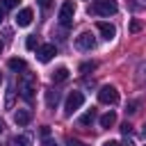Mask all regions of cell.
Wrapping results in <instances>:
<instances>
[{"instance_id": "3", "label": "cell", "mask_w": 146, "mask_h": 146, "mask_svg": "<svg viewBox=\"0 0 146 146\" xmlns=\"http://www.w3.org/2000/svg\"><path fill=\"white\" fill-rule=\"evenodd\" d=\"M82 103H84V94L82 91H71L68 98H66V103H64V114L71 116L73 112H78L82 107Z\"/></svg>"}, {"instance_id": "15", "label": "cell", "mask_w": 146, "mask_h": 146, "mask_svg": "<svg viewBox=\"0 0 146 146\" xmlns=\"http://www.w3.org/2000/svg\"><path fill=\"white\" fill-rule=\"evenodd\" d=\"M94 121H96V110H94V107H91V110H87V112L80 116V123H82V125H91Z\"/></svg>"}, {"instance_id": "29", "label": "cell", "mask_w": 146, "mask_h": 146, "mask_svg": "<svg viewBox=\"0 0 146 146\" xmlns=\"http://www.w3.org/2000/svg\"><path fill=\"white\" fill-rule=\"evenodd\" d=\"M2 18H5V7L0 5V23H2Z\"/></svg>"}, {"instance_id": "2", "label": "cell", "mask_w": 146, "mask_h": 146, "mask_svg": "<svg viewBox=\"0 0 146 146\" xmlns=\"http://www.w3.org/2000/svg\"><path fill=\"white\" fill-rule=\"evenodd\" d=\"M116 0H94L89 5V14L91 16H114L116 14Z\"/></svg>"}, {"instance_id": "10", "label": "cell", "mask_w": 146, "mask_h": 146, "mask_svg": "<svg viewBox=\"0 0 146 146\" xmlns=\"http://www.w3.org/2000/svg\"><path fill=\"white\" fill-rule=\"evenodd\" d=\"M14 121H16V125H27L32 121V112L30 110H18L14 114Z\"/></svg>"}, {"instance_id": "24", "label": "cell", "mask_w": 146, "mask_h": 146, "mask_svg": "<svg viewBox=\"0 0 146 146\" xmlns=\"http://www.w3.org/2000/svg\"><path fill=\"white\" fill-rule=\"evenodd\" d=\"M66 144H68V146H87V144H84V141H80V139H68Z\"/></svg>"}, {"instance_id": "16", "label": "cell", "mask_w": 146, "mask_h": 146, "mask_svg": "<svg viewBox=\"0 0 146 146\" xmlns=\"http://www.w3.org/2000/svg\"><path fill=\"white\" fill-rule=\"evenodd\" d=\"M14 146H30L32 144V139L27 137V135H18V137H14V141H11Z\"/></svg>"}, {"instance_id": "30", "label": "cell", "mask_w": 146, "mask_h": 146, "mask_svg": "<svg viewBox=\"0 0 146 146\" xmlns=\"http://www.w3.org/2000/svg\"><path fill=\"white\" fill-rule=\"evenodd\" d=\"M2 130H5V123H2V121H0V132H2Z\"/></svg>"}, {"instance_id": "1", "label": "cell", "mask_w": 146, "mask_h": 146, "mask_svg": "<svg viewBox=\"0 0 146 146\" xmlns=\"http://www.w3.org/2000/svg\"><path fill=\"white\" fill-rule=\"evenodd\" d=\"M34 89H36V75L34 73H21V78H18V91H21V96L27 103L34 98Z\"/></svg>"}, {"instance_id": "13", "label": "cell", "mask_w": 146, "mask_h": 146, "mask_svg": "<svg viewBox=\"0 0 146 146\" xmlns=\"http://www.w3.org/2000/svg\"><path fill=\"white\" fill-rule=\"evenodd\" d=\"M116 123V114L110 110V112H105L103 116H100V128H112Z\"/></svg>"}, {"instance_id": "20", "label": "cell", "mask_w": 146, "mask_h": 146, "mask_svg": "<svg viewBox=\"0 0 146 146\" xmlns=\"http://www.w3.org/2000/svg\"><path fill=\"white\" fill-rule=\"evenodd\" d=\"M16 5H18V0H2V7H5V11H7V9H14Z\"/></svg>"}, {"instance_id": "25", "label": "cell", "mask_w": 146, "mask_h": 146, "mask_svg": "<svg viewBox=\"0 0 146 146\" xmlns=\"http://www.w3.org/2000/svg\"><path fill=\"white\" fill-rule=\"evenodd\" d=\"M36 2H39V7H43V9H48V7H50V2H52V0H36Z\"/></svg>"}, {"instance_id": "33", "label": "cell", "mask_w": 146, "mask_h": 146, "mask_svg": "<svg viewBox=\"0 0 146 146\" xmlns=\"http://www.w3.org/2000/svg\"><path fill=\"white\" fill-rule=\"evenodd\" d=\"M0 84H2V73H0Z\"/></svg>"}, {"instance_id": "5", "label": "cell", "mask_w": 146, "mask_h": 146, "mask_svg": "<svg viewBox=\"0 0 146 146\" xmlns=\"http://www.w3.org/2000/svg\"><path fill=\"white\" fill-rule=\"evenodd\" d=\"M98 100H100L103 105H116V103H119V91H116V87H112V84L100 87V89H98Z\"/></svg>"}, {"instance_id": "31", "label": "cell", "mask_w": 146, "mask_h": 146, "mask_svg": "<svg viewBox=\"0 0 146 146\" xmlns=\"http://www.w3.org/2000/svg\"><path fill=\"white\" fill-rule=\"evenodd\" d=\"M121 146H135V144H132V141H128V144H121Z\"/></svg>"}, {"instance_id": "19", "label": "cell", "mask_w": 146, "mask_h": 146, "mask_svg": "<svg viewBox=\"0 0 146 146\" xmlns=\"http://www.w3.org/2000/svg\"><path fill=\"white\" fill-rule=\"evenodd\" d=\"M5 105H7V110H11V105H14V89L7 91V100H5Z\"/></svg>"}, {"instance_id": "34", "label": "cell", "mask_w": 146, "mask_h": 146, "mask_svg": "<svg viewBox=\"0 0 146 146\" xmlns=\"http://www.w3.org/2000/svg\"><path fill=\"white\" fill-rule=\"evenodd\" d=\"M0 52H2V43H0Z\"/></svg>"}, {"instance_id": "17", "label": "cell", "mask_w": 146, "mask_h": 146, "mask_svg": "<svg viewBox=\"0 0 146 146\" xmlns=\"http://www.w3.org/2000/svg\"><path fill=\"white\" fill-rule=\"evenodd\" d=\"M96 68V62H84L82 66H80V73H89V71H94Z\"/></svg>"}, {"instance_id": "6", "label": "cell", "mask_w": 146, "mask_h": 146, "mask_svg": "<svg viewBox=\"0 0 146 146\" xmlns=\"http://www.w3.org/2000/svg\"><path fill=\"white\" fill-rule=\"evenodd\" d=\"M75 48H80V50H94V48H96V39H94V34H91V32H82V34H78V36H75Z\"/></svg>"}, {"instance_id": "8", "label": "cell", "mask_w": 146, "mask_h": 146, "mask_svg": "<svg viewBox=\"0 0 146 146\" xmlns=\"http://www.w3.org/2000/svg\"><path fill=\"white\" fill-rule=\"evenodd\" d=\"M55 52H57V48L52 46V43H46V46H41L39 50H36V57H39V62H50L52 57H55Z\"/></svg>"}, {"instance_id": "22", "label": "cell", "mask_w": 146, "mask_h": 146, "mask_svg": "<svg viewBox=\"0 0 146 146\" xmlns=\"http://www.w3.org/2000/svg\"><path fill=\"white\" fill-rule=\"evenodd\" d=\"M121 132H123V135H130V132H132V125H130V123H123V125H121Z\"/></svg>"}, {"instance_id": "18", "label": "cell", "mask_w": 146, "mask_h": 146, "mask_svg": "<svg viewBox=\"0 0 146 146\" xmlns=\"http://www.w3.org/2000/svg\"><path fill=\"white\" fill-rule=\"evenodd\" d=\"M139 30H141V21L132 18V21H130V32H139Z\"/></svg>"}, {"instance_id": "14", "label": "cell", "mask_w": 146, "mask_h": 146, "mask_svg": "<svg viewBox=\"0 0 146 146\" xmlns=\"http://www.w3.org/2000/svg\"><path fill=\"white\" fill-rule=\"evenodd\" d=\"M66 78H68V68L66 66H59V68L52 71V82H64Z\"/></svg>"}, {"instance_id": "12", "label": "cell", "mask_w": 146, "mask_h": 146, "mask_svg": "<svg viewBox=\"0 0 146 146\" xmlns=\"http://www.w3.org/2000/svg\"><path fill=\"white\" fill-rule=\"evenodd\" d=\"M57 103H59V91L46 89V105H48V107H57Z\"/></svg>"}, {"instance_id": "7", "label": "cell", "mask_w": 146, "mask_h": 146, "mask_svg": "<svg viewBox=\"0 0 146 146\" xmlns=\"http://www.w3.org/2000/svg\"><path fill=\"white\" fill-rule=\"evenodd\" d=\"M32 18H34V11H32L30 7H25V9H21V11L16 14V25H18V27H27V25L32 23Z\"/></svg>"}, {"instance_id": "26", "label": "cell", "mask_w": 146, "mask_h": 146, "mask_svg": "<svg viewBox=\"0 0 146 146\" xmlns=\"http://www.w3.org/2000/svg\"><path fill=\"white\" fill-rule=\"evenodd\" d=\"M103 146H121V141H114V139H110V141H105Z\"/></svg>"}, {"instance_id": "11", "label": "cell", "mask_w": 146, "mask_h": 146, "mask_svg": "<svg viewBox=\"0 0 146 146\" xmlns=\"http://www.w3.org/2000/svg\"><path fill=\"white\" fill-rule=\"evenodd\" d=\"M7 66H9L11 71H16V73H18V71H25V68H27L25 59H21V57H11V59L7 62Z\"/></svg>"}, {"instance_id": "4", "label": "cell", "mask_w": 146, "mask_h": 146, "mask_svg": "<svg viewBox=\"0 0 146 146\" xmlns=\"http://www.w3.org/2000/svg\"><path fill=\"white\" fill-rule=\"evenodd\" d=\"M73 16H75V5L73 0H66L59 9V25L62 27H71L73 25Z\"/></svg>"}, {"instance_id": "27", "label": "cell", "mask_w": 146, "mask_h": 146, "mask_svg": "<svg viewBox=\"0 0 146 146\" xmlns=\"http://www.w3.org/2000/svg\"><path fill=\"white\" fill-rule=\"evenodd\" d=\"M128 112H130V114L137 112V103H130V105H128Z\"/></svg>"}, {"instance_id": "28", "label": "cell", "mask_w": 146, "mask_h": 146, "mask_svg": "<svg viewBox=\"0 0 146 146\" xmlns=\"http://www.w3.org/2000/svg\"><path fill=\"white\" fill-rule=\"evenodd\" d=\"M41 135H43V137H48V135H50V128H48V125H43V128H41Z\"/></svg>"}, {"instance_id": "21", "label": "cell", "mask_w": 146, "mask_h": 146, "mask_svg": "<svg viewBox=\"0 0 146 146\" xmlns=\"http://www.w3.org/2000/svg\"><path fill=\"white\" fill-rule=\"evenodd\" d=\"M25 46H27L30 50H32V48H36V39H34V36H27V41H25Z\"/></svg>"}, {"instance_id": "9", "label": "cell", "mask_w": 146, "mask_h": 146, "mask_svg": "<svg viewBox=\"0 0 146 146\" xmlns=\"http://www.w3.org/2000/svg\"><path fill=\"white\" fill-rule=\"evenodd\" d=\"M96 27H98V32L103 34V39H105V41H112V39L116 36V27H114L112 23H105V21H100Z\"/></svg>"}, {"instance_id": "32", "label": "cell", "mask_w": 146, "mask_h": 146, "mask_svg": "<svg viewBox=\"0 0 146 146\" xmlns=\"http://www.w3.org/2000/svg\"><path fill=\"white\" fill-rule=\"evenodd\" d=\"M141 132H144V137H146V123H144V130H141Z\"/></svg>"}, {"instance_id": "23", "label": "cell", "mask_w": 146, "mask_h": 146, "mask_svg": "<svg viewBox=\"0 0 146 146\" xmlns=\"http://www.w3.org/2000/svg\"><path fill=\"white\" fill-rule=\"evenodd\" d=\"M41 146H57V141L50 139V137H43V144H41Z\"/></svg>"}]
</instances>
